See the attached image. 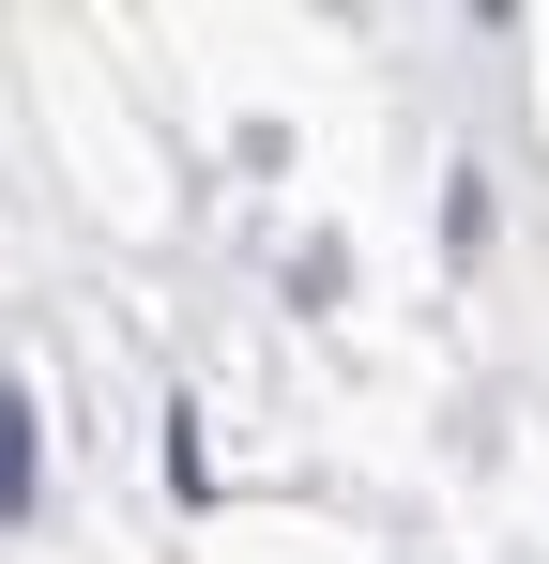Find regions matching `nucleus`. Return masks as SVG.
Here are the masks:
<instances>
[{"label": "nucleus", "instance_id": "nucleus-1", "mask_svg": "<svg viewBox=\"0 0 549 564\" xmlns=\"http://www.w3.org/2000/svg\"><path fill=\"white\" fill-rule=\"evenodd\" d=\"M15 503H31V397L0 381V519H15Z\"/></svg>", "mask_w": 549, "mask_h": 564}]
</instances>
